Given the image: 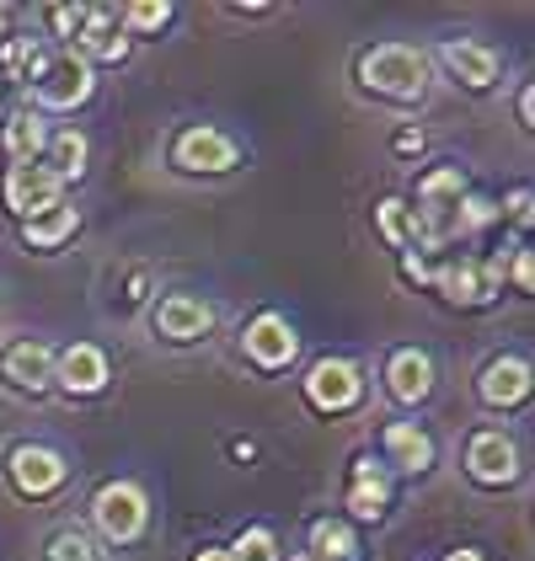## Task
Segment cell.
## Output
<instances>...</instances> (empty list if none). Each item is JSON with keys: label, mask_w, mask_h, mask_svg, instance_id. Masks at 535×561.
I'll return each instance as SVG.
<instances>
[{"label": "cell", "mask_w": 535, "mask_h": 561, "mask_svg": "<svg viewBox=\"0 0 535 561\" xmlns=\"http://www.w3.org/2000/svg\"><path fill=\"white\" fill-rule=\"evenodd\" d=\"M48 22H54V33H59V38H70V33H81L87 11H81V5H54V11H48Z\"/></svg>", "instance_id": "cell-29"}, {"label": "cell", "mask_w": 535, "mask_h": 561, "mask_svg": "<svg viewBox=\"0 0 535 561\" xmlns=\"http://www.w3.org/2000/svg\"><path fill=\"white\" fill-rule=\"evenodd\" d=\"M33 81H38V102L44 107H76V102L91 96V65L76 59V54H59V59H44V70Z\"/></svg>", "instance_id": "cell-4"}, {"label": "cell", "mask_w": 535, "mask_h": 561, "mask_svg": "<svg viewBox=\"0 0 535 561\" xmlns=\"http://www.w3.org/2000/svg\"><path fill=\"white\" fill-rule=\"evenodd\" d=\"M445 561H482V557H477V551H449Z\"/></svg>", "instance_id": "cell-35"}, {"label": "cell", "mask_w": 535, "mask_h": 561, "mask_svg": "<svg viewBox=\"0 0 535 561\" xmlns=\"http://www.w3.org/2000/svg\"><path fill=\"white\" fill-rule=\"evenodd\" d=\"M349 508L358 518H380L386 514V481L375 476V460H358L354 466V492H349Z\"/></svg>", "instance_id": "cell-22"}, {"label": "cell", "mask_w": 535, "mask_h": 561, "mask_svg": "<svg viewBox=\"0 0 535 561\" xmlns=\"http://www.w3.org/2000/svg\"><path fill=\"white\" fill-rule=\"evenodd\" d=\"M209 321H215V310L198 300V295H172V300H161V310H156V327H161V337H172V343L204 337Z\"/></svg>", "instance_id": "cell-10"}, {"label": "cell", "mask_w": 535, "mask_h": 561, "mask_svg": "<svg viewBox=\"0 0 535 561\" xmlns=\"http://www.w3.org/2000/svg\"><path fill=\"white\" fill-rule=\"evenodd\" d=\"M295 347H300V337H295V327H289L284 316H258V321L247 327V353H252L263 369L289 364V358H295Z\"/></svg>", "instance_id": "cell-9"}, {"label": "cell", "mask_w": 535, "mask_h": 561, "mask_svg": "<svg viewBox=\"0 0 535 561\" xmlns=\"http://www.w3.org/2000/svg\"><path fill=\"white\" fill-rule=\"evenodd\" d=\"M358 76H364V87L380 91V96L412 102V96H423V87H429V59L407 44H380L364 54Z\"/></svg>", "instance_id": "cell-1"}, {"label": "cell", "mask_w": 535, "mask_h": 561, "mask_svg": "<svg viewBox=\"0 0 535 561\" xmlns=\"http://www.w3.org/2000/svg\"><path fill=\"white\" fill-rule=\"evenodd\" d=\"M492 219H498V209H492L488 198H460V209H455V236H471V230H482Z\"/></svg>", "instance_id": "cell-27"}, {"label": "cell", "mask_w": 535, "mask_h": 561, "mask_svg": "<svg viewBox=\"0 0 535 561\" xmlns=\"http://www.w3.org/2000/svg\"><path fill=\"white\" fill-rule=\"evenodd\" d=\"M65 460L44 449V444H22L16 455H11V481H16V492H27V497H48L59 481H65Z\"/></svg>", "instance_id": "cell-6"}, {"label": "cell", "mask_w": 535, "mask_h": 561, "mask_svg": "<svg viewBox=\"0 0 535 561\" xmlns=\"http://www.w3.org/2000/svg\"><path fill=\"white\" fill-rule=\"evenodd\" d=\"M311 561H354L358 557V540L349 524H332V518H321L311 529V551H306Z\"/></svg>", "instance_id": "cell-20"}, {"label": "cell", "mask_w": 535, "mask_h": 561, "mask_svg": "<svg viewBox=\"0 0 535 561\" xmlns=\"http://www.w3.org/2000/svg\"><path fill=\"white\" fill-rule=\"evenodd\" d=\"M5 380L22 390H44L48 380H54V353H48L44 343H16L11 353H5Z\"/></svg>", "instance_id": "cell-12"}, {"label": "cell", "mask_w": 535, "mask_h": 561, "mask_svg": "<svg viewBox=\"0 0 535 561\" xmlns=\"http://www.w3.org/2000/svg\"><path fill=\"white\" fill-rule=\"evenodd\" d=\"M124 22H129L134 33H156V27L172 22V5L167 0H134L129 11H124Z\"/></svg>", "instance_id": "cell-25"}, {"label": "cell", "mask_w": 535, "mask_h": 561, "mask_svg": "<svg viewBox=\"0 0 535 561\" xmlns=\"http://www.w3.org/2000/svg\"><path fill=\"white\" fill-rule=\"evenodd\" d=\"M509 219H514V225H531V187H514V198H509Z\"/></svg>", "instance_id": "cell-30"}, {"label": "cell", "mask_w": 535, "mask_h": 561, "mask_svg": "<svg viewBox=\"0 0 535 561\" xmlns=\"http://www.w3.org/2000/svg\"><path fill=\"white\" fill-rule=\"evenodd\" d=\"M289 561H311V557H289Z\"/></svg>", "instance_id": "cell-37"}, {"label": "cell", "mask_w": 535, "mask_h": 561, "mask_svg": "<svg viewBox=\"0 0 535 561\" xmlns=\"http://www.w3.org/2000/svg\"><path fill=\"white\" fill-rule=\"evenodd\" d=\"M44 150H48V172L59 176V182H70V176L87 172V134L59 129V134H54V139L44 145Z\"/></svg>", "instance_id": "cell-19"}, {"label": "cell", "mask_w": 535, "mask_h": 561, "mask_svg": "<svg viewBox=\"0 0 535 561\" xmlns=\"http://www.w3.org/2000/svg\"><path fill=\"white\" fill-rule=\"evenodd\" d=\"M358 390H364V380H358L354 364H343V358H321L311 375H306V396H311V407H321V412H349L358 401Z\"/></svg>", "instance_id": "cell-5"}, {"label": "cell", "mask_w": 535, "mask_h": 561, "mask_svg": "<svg viewBox=\"0 0 535 561\" xmlns=\"http://www.w3.org/2000/svg\"><path fill=\"white\" fill-rule=\"evenodd\" d=\"M525 390H531V364L525 358L488 364V375H482V401L488 407H514V401H525Z\"/></svg>", "instance_id": "cell-13"}, {"label": "cell", "mask_w": 535, "mask_h": 561, "mask_svg": "<svg viewBox=\"0 0 535 561\" xmlns=\"http://www.w3.org/2000/svg\"><path fill=\"white\" fill-rule=\"evenodd\" d=\"M193 561H230V551H204V557H193Z\"/></svg>", "instance_id": "cell-36"}, {"label": "cell", "mask_w": 535, "mask_h": 561, "mask_svg": "<svg viewBox=\"0 0 535 561\" xmlns=\"http://www.w3.org/2000/svg\"><path fill=\"white\" fill-rule=\"evenodd\" d=\"M386 380H391V396L397 401H423L429 390H434V364L423 358V353H397L391 358V369H386Z\"/></svg>", "instance_id": "cell-16"}, {"label": "cell", "mask_w": 535, "mask_h": 561, "mask_svg": "<svg viewBox=\"0 0 535 561\" xmlns=\"http://www.w3.org/2000/svg\"><path fill=\"white\" fill-rule=\"evenodd\" d=\"M445 65L466 81V87H492V81H498V54L482 44H449Z\"/></svg>", "instance_id": "cell-17"}, {"label": "cell", "mask_w": 535, "mask_h": 561, "mask_svg": "<svg viewBox=\"0 0 535 561\" xmlns=\"http://www.w3.org/2000/svg\"><path fill=\"white\" fill-rule=\"evenodd\" d=\"M48 561H96L91 557V540L87 535H54V546H48Z\"/></svg>", "instance_id": "cell-28"}, {"label": "cell", "mask_w": 535, "mask_h": 561, "mask_svg": "<svg viewBox=\"0 0 535 561\" xmlns=\"http://www.w3.org/2000/svg\"><path fill=\"white\" fill-rule=\"evenodd\" d=\"M70 230H76V209H70V204H59V209H48V215H38V219H27V225H22L27 247H59Z\"/></svg>", "instance_id": "cell-23"}, {"label": "cell", "mask_w": 535, "mask_h": 561, "mask_svg": "<svg viewBox=\"0 0 535 561\" xmlns=\"http://www.w3.org/2000/svg\"><path fill=\"white\" fill-rule=\"evenodd\" d=\"M386 455H391L397 471H429V466H434L429 433L412 428V423H391V428H386Z\"/></svg>", "instance_id": "cell-15"}, {"label": "cell", "mask_w": 535, "mask_h": 561, "mask_svg": "<svg viewBox=\"0 0 535 561\" xmlns=\"http://www.w3.org/2000/svg\"><path fill=\"white\" fill-rule=\"evenodd\" d=\"M0 22H5V5H0Z\"/></svg>", "instance_id": "cell-38"}, {"label": "cell", "mask_w": 535, "mask_h": 561, "mask_svg": "<svg viewBox=\"0 0 535 561\" xmlns=\"http://www.w3.org/2000/svg\"><path fill=\"white\" fill-rule=\"evenodd\" d=\"M91 518H96V529H102L107 540L129 546L134 535L145 529V492H139L134 481H107V486L91 497Z\"/></svg>", "instance_id": "cell-2"}, {"label": "cell", "mask_w": 535, "mask_h": 561, "mask_svg": "<svg viewBox=\"0 0 535 561\" xmlns=\"http://www.w3.org/2000/svg\"><path fill=\"white\" fill-rule=\"evenodd\" d=\"M514 284H520V289L531 295V284H535V262H531V252H520V257H514Z\"/></svg>", "instance_id": "cell-31"}, {"label": "cell", "mask_w": 535, "mask_h": 561, "mask_svg": "<svg viewBox=\"0 0 535 561\" xmlns=\"http://www.w3.org/2000/svg\"><path fill=\"white\" fill-rule=\"evenodd\" d=\"M81 48L87 54H96V59H124L129 54V38H118V27H113V11L107 5H96V11H87V22H81Z\"/></svg>", "instance_id": "cell-18"}, {"label": "cell", "mask_w": 535, "mask_h": 561, "mask_svg": "<svg viewBox=\"0 0 535 561\" xmlns=\"http://www.w3.org/2000/svg\"><path fill=\"white\" fill-rule=\"evenodd\" d=\"M466 471L477 476L482 486H503V481L520 476V455H514V444L503 433H477L471 449H466Z\"/></svg>", "instance_id": "cell-8"}, {"label": "cell", "mask_w": 535, "mask_h": 561, "mask_svg": "<svg viewBox=\"0 0 535 561\" xmlns=\"http://www.w3.org/2000/svg\"><path fill=\"white\" fill-rule=\"evenodd\" d=\"M230 561H278V546L268 529H247L236 546H230Z\"/></svg>", "instance_id": "cell-26"}, {"label": "cell", "mask_w": 535, "mask_h": 561, "mask_svg": "<svg viewBox=\"0 0 535 561\" xmlns=\"http://www.w3.org/2000/svg\"><path fill=\"white\" fill-rule=\"evenodd\" d=\"M48 145L44 124L33 118V113H16L11 124H5V156L16 161V167H27V161H38V150Z\"/></svg>", "instance_id": "cell-21"}, {"label": "cell", "mask_w": 535, "mask_h": 561, "mask_svg": "<svg viewBox=\"0 0 535 561\" xmlns=\"http://www.w3.org/2000/svg\"><path fill=\"white\" fill-rule=\"evenodd\" d=\"M440 289H445V300L455 305H482L492 295V284H488V273H482V262H471V257H460V262H445L440 273Z\"/></svg>", "instance_id": "cell-14"}, {"label": "cell", "mask_w": 535, "mask_h": 561, "mask_svg": "<svg viewBox=\"0 0 535 561\" xmlns=\"http://www.w3.org/2000/svg\"><path fill=\"white\" fill-rule=\"evenodd\" d=\"M401 267H407V278H418V284L429 278V267H423V262H418V257H407V262H401Z\"/></svg>", "instance_id": "cell-34"}, {"label": "cell", "mask_w": 535, "mask_h": 561, "mask_svg": "<svg viewBox=\"0 0 535 561\" xmlns=\"http://www.w3.org/2000/svg\"><path fill=\"white\" fill-rule=\"evenodd\" d=\"M520 118H525V124H535V91L531 87L520 91Z\"/></svg>", "instance_id": "cell-32"}, {"label": "cell", "mask_w": 535, "mask_h": 561, "mask_svg": "<svg viewBox=\"0 0 535 561\" xmlns=\"http://www.w3.org/2000/svg\"><path fill=\"white\" fill-rule=\"evenodd\" d=\"M54 380L70 390V396H91V390H102V380H107V358L91 343H76L54 364Z\"/></svg>", "instance_id": "cell-11"}, {"label": "cell", "mask_w": 535, "mask_h": 561, "mask_svg": "<svg viewBox=\"0 0 535 561\" xmlns=\"http://www.w3.org/2000/svg\"><path fill=\"white\" fill-rule=\"evenodd\" d=\"M5 204H11V215H22V225H27V219H38L65 204V182L48 172V167H38V161L11 167L5 172Z\"/></svg>", "instance_id": "cell-3"}, {"label": "cell", "mask_w": 535, "mask_h": 561, "mask_svg": "<svg viewBox=\"0 0 535 561\" xmlns=\"http://www.w3.org/2000/svg\"><path fill=\"white\" fill-rule=\"evenodd\" d=\"M397 150H407V156H412V150H423V134H412V129H407V134L397 139Z\"/></svg>", "instance_id": "cell-33"}, {"label": "cell", "mask_w": 535, "mask_h": 561, "mask_svg": "<svg viewBox=\"0 0 535 561\" xmlns=\"http://www.w3.org/2000/svg\"><path fill=\"white\" fill-rule=\"evenodd\" d=\"M172 156H178L182 172H230L236 167V145L220 129H187Z\"/></svg>", "instance_id": "cell-7"}, {"label": "cell", "mask_w": 535, "mask_h": 561, "mask_svg": "<svg viewBox=\"0 0 535 561\" xmlns=\"http://www.w3.org/2000/svg\"><path fill=\"white\" fill-rule=\"evenodd\" d=\"M380 230H386L391 247H407V241H418V215L407 204H397V198H386L380 204Z\"/></svg>", "instance_id": "cell-24"}]
</instances>
